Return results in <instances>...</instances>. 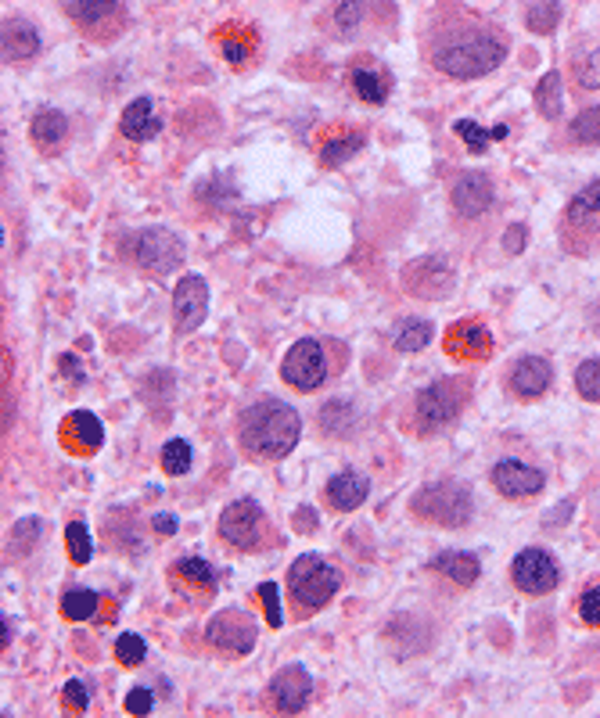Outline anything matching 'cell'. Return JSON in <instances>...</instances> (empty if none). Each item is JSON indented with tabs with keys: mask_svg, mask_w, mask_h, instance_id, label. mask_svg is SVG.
Returning <instances> with one entry per match:
<instances>
[{
	"mask_svg": "<svg viewBox=\"0 0 600 718\" xmlns=\"http://www.w3.org/2000/svg\"><path fill=\"white\" fill-rule=\"evenodd\" d=\"M309 693H313V679L302 665H288L274 675L270 683V697H274V708L284 715H295L309 704Z\"/></svg>",
	"mask_w": 600,
	"mask_h": 718,
	"instance_id": "15",
	"label": "cell"
},
{
	"mask_svg": "<svg viewBox=\"0 0 600 718\" xmlns=\"http://www.w3.org/2000/svg\"><path fill=\"white\" fill-rule=\"evenodd\" d=\"M155 528H159L162 535H173V532H177V521H173V517H166V514H159V517H155Z\"/></svg>",
	"mask_w": 600,
	"mask_h": 718,
	"instance_id": "50",
	"label": "cell"
},
{
	"mask_svg": "<svg viewBox=\"0 0 600 718\" xmlns=\"http://www.w3.org/2000/svg\"><path fill=\"white\" fill-rule=\"evenodd\" d=\"M507 54V40L489 29H468V33H453L442 44H435L432 65L453 79H478L489 76Z\"/></svg>",
	"mask_w": 600,
	"mask_h": 718,
	"instance_id": "2",
	"label": "cell"
},
{
	"mask_svg": "<svg viewBox=\"0 0 600 718\" xmlns=\"http://www.w3.org/2000/svg\"><path fill=\"white\" fill-rule=\"evenodd\" d=\"M62 442L72 449V453H98L101 442H105V428H101V421L94 417V413L76 410L65 417Z\"/></svg>",
	"mask_w": 600,
	"mask_h": 718,
	"instance_id": "17",
	"label": "cell"
},
{
	"mask_svg": "<svg viewBox=\"0 0 600 718\" xmlns=\"http://www.w3.org/2000/svg\"><path fill=\"white\" fill-rule=\"evenodd\" d=\"M489 478H493V485L503 492V496H507V500H532V496L547 485L543 471L521 464V460H500Z\"/></svg>",
	"mask_w": 600,
	"mask_h": 718,
	"instance_id": "13",
	"label": "cell"
},
{
	"mask_svg": "<svg viewBox=\"0 0 600 718\" xmlns=\"http://www.w3.org/2000/svg\"><path fill=\"white\" fill-rule=\"evenodd\" d=\"M432 568L439 575H446L457 586H475L478 575H482V564H478L475 553H460V550H446L439 557H432Z\"/></svg>",
	"mask_w": 600,
	"mask_h": 718,
	"instance_id": "24",
	"label": "cell"
},
{
	"mask_svg": "<svg viewBox=\"0 0 600 718\" xmlns=\"http://www.w3.org/2000/svg\"><path fill=\"white\" fill-rule=\"evenodd\" d=\"M554 381V370L543 356H521L511 367V388L521 399H539Z\"/></svg>",
	"mask_w": 600,
	"mask_h": 718,
	"instance_id": "16",
	"label": "cell"
},
{
	"mask_svg": "<svg viewBox=\"0 0 600 718\" xmlns=\"http://www.w3.org/2000/svg\"><path fill=\"white\" fill-rule=\"evenodd\" d=\"M259 600H263V607H266V622L277 629V625H281V604H277L274 582H263V586H259Z\"/></svg>",
	"mask_w": 600,
	"mask_h": 718,
	"instance_id": "45",
	"label": "cell"
},
{
	"mask_svg": "<svg viewBox=\"0 0 600 718\" xmlns=\"http://www.w3.org/2000/svg\"><path fill=\"white\" fill-rule=\"evenodd\" d=\"M299 528H302V532H313V510H309V507L299 510Z\"/></svg>",
	"mask_w": 600,
	"mask_h": 718,
	"instance_id": "51",
	"label": "cell"
},
{
	"mask_svg": "<svg viewBox=\"0 0 600 718\" xmlns=\"http://www.w3.org/2000/svg\"><path fill=\"white\" fill-rule=\"evenodd\" d=\"M320 424H324L331 435H345V431L353 428V406L345 403V399L327 403L324 410H320Z\"/></svg>",
	"mask_w": 600,
	"mask_h": 718,
	"instance_id": "38",
	"label": "cell"
},
{
	"mask_svg": "<svg viewBox=\"0 0 600 718\" xmlns=\"http://www.w3.org/2000/svg\"><path fill=\"white\" fill-rule=\"evenodd\" d=\"M259 532H263V510H259L256 500L230 503L220 514V535L227 543L241 546V550H252L259 543Z\"/></svg>",
	"mask_w": 600,
	"mask_h": 718,
	"instance_id": "11",
	"label": "cell"
},
{
	"mask_svg": "<svg viewBox=\"0 0 600 718\" xmlns=\"http://www.w3.org/2000/svg\"><path fill=\"white\" fill-rule=\"evenodd\" d=\"M511 578L521 593L529 596H543L561 582V571H557L554 557L543 550H521L511 564Z\"/></svg>",
	"mask_w": 600,
	"mask_h": 718,
	"instance_id": "9",
	"label": "cell"
},
{
	"mask_svg": "<svg viewBox=\"0 0 600 718\" xmlns=\"http://www.w3.org/2000/svg\"><path fill=\"white\" fill-rule=\"evenodd\" d=\"M40 532H44L40 517H22V521L11 528V553H15V557H26L36 546V539H40Z\"/></svg>",
	"mask_w": 600,
	"mask_h": 718,
	"instance_id": "36",
	"label": "cell"
},
{
	"mask_svg": "<svg viewBox=\"0 0 600 718\" xmlns=\"http://www.w3.org/2000/svg\"><path fill=\"white\" fill-rule=\"evenodd\" d=\"M446 352L453 359H486L493 352V338L482 324H453L446 331Z\"/></svg>",
	"mask_w": 600,
	"mask_h": 718,
	"instance_id": "19",
	"label": "cell"
},
{
	"mask_svg": "<svg viewBox=\"0 0 600 718\" xmlns=\"http://www.w3.org/2000/svg\"><path fill=\"white\" fill-rule=\"evenodd\" d=\"M256 636V622L245 611H223L205 625V640L216 650H227V654H248L256 647Z\"/></svg>",
	"mask_w": 600,
	"mask_h": 718,
	"instance_id": "8",
	"label": "cell"
},
{
	"mask_svg": "<svg viewBox=\"0 0 600 718\" xmlns=\"http://www.w3.org/2000/svg\"><path fill=\"white\" fill-rule=\"evenodd\" d=\"M450 202H453V209H457V216H464V219L486 216V212L493 209V202H496L493 180H489L486 173H468V176H460L457 184H453Z\"/></svg>",
	"mask_w": 600,
	"mask_h": 718,
	"instance_id": "14",
	"label": "cell"
},
{
	"mask_svg": "<svg viewBox=\"0 0 600 718\" xmlns=\"http://www.w3.org/2000/svg\"><path fill=\"white\" fill-rule=\"evenodd\" d=\"M367 492H371V482H367L360 471H342L327 482V503L335 510H342V514H353V510L367 500Z\"/></svg>",
	"mask_w": 600,
	"mask_h": 718,
	"instance_id": "20",
	"label": "cell"
},
{
	"mask_svg": "<svg viewBox=\"0 0 600 718\" xmlns=\"http://www.w3.org/2000/svg\"><path fill=\"white\" fill-rule=\"evenodd\" d=\"M471 510H475L471 489L460 482H450V478H446V482L424 485V489L414 496V514L424 517V521H432V525H442V528L468 525Z\"/></svg>",
	"mask_w": 600,
	"mask_h": 718,
	"instance_id": "3",
	"label": "cell"
},
{
	"mask_svg": "<svg viewBox=\"0 0 600 718\" xmlns=\"http://www.w3.org/2000/svg\"><path fill=\"white\" fill-rule=\"evenodd\" d=\"M288 586H292L295 600L313 611V607L327 604V600L338 593L342 575H338V568H331V564H324L320 557L306 553V557H299V561L292 564V571H288Z\"/></svg>",
	"mask_w": 600,
	"mask_h": 718,
	"instance_id": "4",
	"label": "cell"
},
{
	"mask_svg": "<svg viewBox=\"0 0 600 718\" xmlns=\"http://www.w3.org/2000/svg\"><path fill=\"white\" fill-rule=\"evenodd\" d=\"M536 108L547 115V119H557V115H561V76H557V72H547V76L539 79Z\"/></svg>",
	"mask_w": 600,
	"mask_h": 718,
	"instance_id": "32",
	"label": "cell"
},
{
	"mask_svg": "<svg viewBox=\"0 0 600 718\" xmlns=\"http://www.w3.org/2000/svg\"><path fill=\"white\" fill-rule=\"evenodd\" d=\"M223 54H227L230 65H241L248 62V54H252V40H223Z\"/></svg>",
	"mask_w": 600,
	"mask_h": 718,
	"instance_id": "47",
	"label": "cell"
},
{
	"mask_svg": "<svg viewBox=\"0 0 600 718\" xmlns=\"http://www.w3.org/2000/svg\"><path fill=\"white\" fill-rule=\"evenodd\" d=\"M403 284L417 298H446L453 291V270L439 255H424L403 270Z\"/></svg>",
	"mask_w": 600,
	"mask_h": 718,
	"instance_id": "10",
	"label": "cell"
},
{
	"mask_svg": "<svg viewBox=\"0 0 600 718\" xmlns=\"http://www.w3.org/2000/svg\"><path fill=\"white\" fill-rule=\"evenodd\" d=\"M557 18H561V8H557L554 0H536V4L525 11V22H529V29H536V33H554Z\"/></svg>",
	"mask_w": 600,
	"mask_h": 718,
	"instance_id": "39",
	"label": "cell"
},
{
	"mask_svg": "<svg viewBox=\"0 0 600 718\" xmlns=\"http://www.w3.org/2000/svg\"><path fill=\"white\" fill-rule=\"evenodd\" d=\"M144 654H148V647H144V640L137 636V632H123L119 643H115V657H119V665H126V668L141 665Z\"/></svg>",
	"mask_w": 600,
	"mask_h": 718,
	"instance_id": "40",
	"label": "cell"
},
{
	"mask_svg": "<svg viewBox=\"0 0 600 718\" xmlns=\"http://www.w3.org/2000/svg\"><path fill=\"white\" fill-rule=\"evenodd\" d=\"M302 435L299 413L281 399H263L241 417V446L259 460H281Z\"/></svg>",
	"mask_w": 600,
	"mask_h": 718,
	"instance_id": "1",
	"label": "cell"
},
{
	"mask_svg": "<svg viewBox=\"0 0 600 718\" xmlns=\"http://www.w3.org/2000/svg\"><path fill=\"white\" fill-rule=\"evenodd\" d=\"M123 137L130 141H151L155 133H159V115H155V105H151V97H137L130 105L123 108Z\"/></svg>",
	"mask_w": 600,
	"mask_h": 718,
	"instance_id": "23",
	"label": "cell"
},
{
	"mask_svg": "<svg viewBox=\"0 0 600 718\" xmlns=\"http://www.w3.org/2000/svg\"><path fill=\"white\" fill-rule=\"evenodd\" d=\"M101 604H105V600H101L98 593H90V589H69V593L62 596V614L69 622H87V618L98 614Z\"/></svg>",
	"mask_w": 600,
	"mask_h": 718,
	"instance_id": "28",
	"label": "cell"
},
{
	"mask_svg": "<svg viewBox=\"0 0 600 718\" xmlns=\"http://www.w3.org/2000/svg\"><path fill=\"white\" fill-rule=\"evenodd\" d=\"M40 51V33L26 18H8L4 22V58L8 62H29Z\"/></svg>",
	"mask_w": 600,
	"mask_h": 718,
	"instance_id": "21",
	"label": "cell"
},
{
	"mask_svg": "<svg viewBox=\"0 0 600 718\" xmlns=\"http://www.w3.org/2000/svg\"><path fill=\"white\" fill-rule=\"evenodd\" d=\"M568 133H572L575 144H600V105L586 108V112H579L572 119V126H568Z\"/></svg>",
	"mask_w": 600,
	"mask_h": 718,
	"instance_id": "35",
	"label": "cell"
},
{
	"mask_svg": "<svg viewBox=\"0 0 600 718\" xmlns=\"http://www.w3.org/2000/svg\"><path fill=\"white\" fill-rule=\"evenodd\" d=\"M180 255H184V245H180V237L166 227H151L133 241V259H137V266L155 273V277H166V273L177 270Z\"/></svg>",
	"mask_w": 600,
	"mask_h": 718,
	"instance_id": "6",
	"label": "cell"
},
{
	"mask_svg": "<svg viewBox=\"0 0 600 718\" xmlns=\"http://www.w3.org/2000/svg\"><path fill=\"white\" fill-rule=\"evenodd\" d=\"M281 377L292 388H299V392H313V388L324 385L327 356H324V349H320V342H313V338H302V342H295L292 349L284 352Z\"/></svg>",
	"mask_w": 600,
	"mask_h": 718,
	"instance_id": "5",
	"label": "cell"
},
{
	"mask_svg": "<svg viewBox=\"0 0 600 718\" xmlns=\"http://www.w3.org/2000/svg\"><path fill=\"white\" fill-rule=\"evenodd\" d=\"M432 324L428 320H406L396 331V349L399 352H421L424 345L432 342Z\"/></svg>",
	"mask_w": 600,
	"mask_h": 718,
	"instance_id": "31",
	"label": "cell"
},
{
	"mask_svg": "<svg viewBox=\"0 0 600 718\" xmlns=\"http://www.w3.org/2000/svg\"><path fill=\"white\" fill-rule=\"evenodd\" d=\"M65 8H69L72 22L83 29H101L108 26V22H115L119 18V11H123V0H65Z\"/></svg>",
	"mask_w": 600,
	"mask_h": 718,
	"instance_id": "22",
	"label": "cell"
},
{
	"mask_svg": "<svg viewBox=\"0 0 600 718\" xmlns=\"http://www.w3.org/2000/svg\"><path fill=\"white\" fill-rule=\"evenodd\" d=\"M575 79L583 90H600V51H590L575 62Z\"/></svg>",
	"mask_w": 600,
	"mask_h": 718,
	"instance_id": "41",
	"label": "cell"
},
{
	"mask_svg": "<svg viewBox=\"0 0 600 718\" xmlns=\"http://www.w3.org/2000/svg\"><path fill=\"white\" fill-rule=\"evenodd\" d=\"M525 241H529V230L521 227V223H514L511 230H507V234H503V248H507V252H521V248H525Z\"/></svg>",
	"mask_w": 600,
	"mask_h": 718,
	"instance_id": "48",
	"label": "cell"
},
{
	"mask_svg": "<svg viewBox=\"0 0 600 718\" xmlns=\"http://www.w3.org/2000/svg\"><path fill=\"white\" fill-rule=\"evenodd\" d=\"M58 367H62V374L69 377L72 385H80V381H83V374H80V363H76V356H62V363H58Z\"/></svg>",
	"mask_w": 600,
	"mask_h": 718,
	"instance_id": "49",
	"label": "cell"
},
{
	"mask_svg": "<svg viewBox=\"0 0 600 718\" xmlns=\"http://www.w3.org/2000/svg\"><path fill=\"white\" fill-rule=\"evenodd\" d=\"M205 313H209V284L202 277H184L173 291V316H177V331L191 334L202 327Z\"/></svg>",
	"mask_w": 600,
	"mask_h": 718,
	"instance_id": "12",
	"label": "cell"
},
{
	"mask_svg": "<svg viewBox=\"0 0 600 718\" xmlns=\"http://www.w3.org/2000/svg\"><path fill=\"white\" fill-rule=\"evenodd\" d=\"M191 442H184V438H173V442H166L162 446V471L173 474V478H180V474L191 471Z\"/></svg>",
	"mask_w": 600,
	"mask_h": 718,
	"instance_id": "33",
	"label": "cell"
},
{
	"mask_svg": "<svg viewBox=\"0 0 600 718\" xmlns=\"http://www.w3.org/2000/svg\"><path fill=\"white\" fill-rule=\"evenodd\" d=\"M597 324H600V320H597Z\"/></svg>",
	"mask_w": 600,
	"mask_h": 718,
	"instance_id": "52",
	"label": "cell"
},
{
	"mask_svg": "<svg viewBox=\"0 0 600 718\" xmlns=\"http://www.w3.org/2000/svg\"><path fill=\"white\" fill-rule=\"evenodd\" d=\"M62 704L69 711H87L90 708V690L80 683V679H69V683L62 686Z\"/></svg>",
	"mask_w": 600,
	"mask_h": 718,
	"instance_id": "42",
	"label": "cell"
},
{
	"mask_svg": "<svg viewBox=\"0 0 600 718\" xmlns=\"http://www.w3.org/2000/svg\"><path fill=\"white\" fill-rule=\"evenodd\" d=\"M151 704H155V693H151L148 686H133L130 697H126V711H130V715H148Z\"/></svg>",
	"mask_w": 600,
	"mask_h": 718,
	"instance_id": "46",
	"label": "cell"
},
{
	"mask_svg": "<svg viewBox=\"0 0 600 718\" xmlns=\"http://www.w3.org/2000/svg\"><path fill=\"white\" fill-rule=\"evenodd\" d=\"M349 83H353V90L360 94V101H367V105H385V101H389V83H385L381 72L356 69L353 76H349Z\"/></svg>",
	"mask_w": 600,
	"mask_h": 718,
	"instance_id": "27",
	"label": "cell"
},
{
	"mask_svg": "<svg viewBox=\"0 0 600 718\" xmlns=\"http://www.w3.org/2000/svg\"><path fill=\"white\" fill-rule=\"evenodd\" d=\"M29 133H33V141L44 151H54L69 137V119H65V112H58V108H44V112H36Z\"/></svg>",
	"mask_w": 600,
	"mask_h": 718,
	"instance_id": "25",
	"label": "cell"
},
{
	"mask_svg": "<svg viewBox=\"0 0 600 718\" xmlns=\"http://www.w3.org/2000/svg\"><path fill=\"white\" fill-rule=\"evenodd\" d=\"M65 543H69V557L72 564H90V557H94V539H90L87 525L83 521H72L69 528H65Z\"/></svg>",
	"mask_w": 600,
	"mask_h": 718,
	"instance_id": "34",
	"label": "cell"
},
{
	"mask_svg": "<svg viewBox=\"0 0 600 718\" xmlns=\"http://www.w3.org/2000/svg\"><path fill=\"white\" fill-rule=\"evenodd\" d=\"M579 618L590 629H600V589H590V593L579 596Z\"/></svg>",
	"mask_w": 600,
	"mask_h": 718,
	"instance_id": "43",
	"label": "cell"
},
{
	"mask_svg": "<svg viewBox=\"0 0 600 718\" xmlns=\"http://www.w3.org/2000/svg\"><path fill=\"white\" fill-rule=\"evenodd\" d=\"M568 234L600 237V180L575 194L568 205Z\"/></svg>",
	"mask_w": 600,
	"mask_h": 718,
	"instance_id": "18",
	"label": "cell"
},
{
	"mask_svg": "<svg viewBox=\"0 0 600 718\" xmlns=\"http://www.w3.org/2000/svg\"><path fill=\"white\" fill-rule=\"evenodd\" d=\"M173 575H180L191 586L205 589V593H216V571L202 561V557H184L180 564H173Z\"/></svg>",
	"mask_w": 600,
	"mask_h": 718,
	"instance_id": "30",
	"label": "cell"
},
{
	"mask_svg": "<svg viewBox=\"0 0 600 718\" xmlns=\"http://www.w3.org/2000/svg\"><path fill=\"white\" fill-rule=\"evenodd\" d=\"M453 133H457L460 141L468 144V151L482 155V151L489 148V141H503V137H507V126H493V130H482V126H478L475 119H460V123H453Z\"/></svg>",
	"mask_w": 600,
	"mask_h": 718,
	"instance_id": "26",
	"label": "cell"
},
{
	"mask_svg": "<svg viewBox=\"0 0 600 718\" xmlns=\"http://www.w3.org/2000/svg\"><path fill=\"white\" fill-rule=\"evenodd\" d=\"M360 18H363V0H342V4H338V11H335L338 29H356L360 26Z\"/></svg>",
	"mask_w": 600,
	"mask_h": 718,
	"instance_id": "44",
	"label": "cell"
},
{
	"mask_svg": "<svg viewBox=\"0 0 600 718\" xmlns=\"http://www.w3.org/2000/svg\"><path fill=\"white\" fill-rule=\"evenodd\" d=\"M460 403H464V395H460V388L453 385V381H435V385H428L417 395V406H414L417 428L421 431L446 428L450 421H457Z\"/></svg>",
	"mask_w": 600,
	"mask_h": 718,
	"instance_id": "7",
	"label": "cell"
},
{
	"mask_svg": "<svg viewBox=\"0 0 600 718\" xmlns=\"http://www.w3.org/2000/svg\"><path fill=\"white\" fill-rule=\"evenodd\" d=\"M575 388L586 403H600V359H586L575 370Z\"/></svg>",
	"mask_w": 600,
	"mask_h": 718,
	"instance_id": "37",
	"label": "cell"
},
{
	"mask_svg": "<svg viewBox=\"0 0 600 718\" xmlns=\"http://www.w3.org/2000/svg\"><path fill=\"white\" fill-rule=\"evenodd\" d=\"M363 148V133H342V137H331L320 148V162L324 166H342L345 158H353Z\"/></svg>",
	"mask_w": 600,
	"mask_h": 718,
	"instance_id": "29",
	"label": "cell"
}]
</instances>
